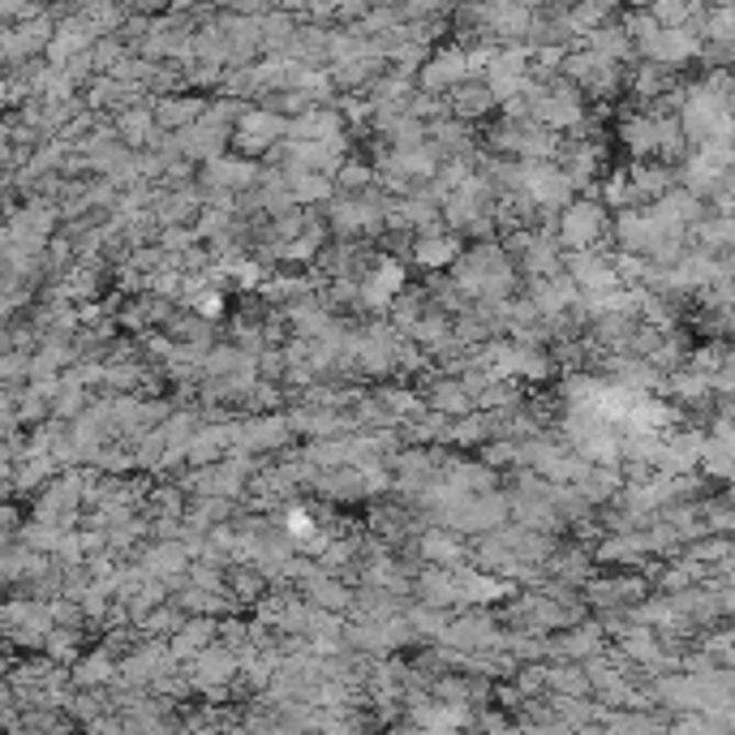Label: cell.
Segmentation results:
<instances>
[{"instance_id": "5b68a950", "label": "cell", "mask_w": 735, "mask_h": 735, "mask_svg": "<svg viewBox=\"0 0 735 735\" xmlns=\"http://www.w3.org/2000/svg\"><path fill=\"white\" fill-rule=\"evenodd\" d=\"M289 138V121L285 116H271V112H263V108H245L242 121L233 125V143H237V155L249 159V155H271V151L280 147Z\"/></svg>"}, {"instance_id": "3957f363", "label": "cell", "mask_w": 735, "mask_h": 735, "mask_svg": "<svg viewBox=\"0 0 735 735\" xmlns=\"http://www.w3.org/2000/svg\"><path fill=\"white\" fill-rule=\"evenodd\" d=\"M606 233V215H602V202H589V198H572L564 211H559V224H555V245L564 254H581V249H598V237Z\"/></svg>"}, {"instance_id": "e0dca14e", "label": "cell", "mask_w": 735, "mask_h": 735, "mask_svg": "<svg viewBox=\"0 0 735 735\" xmlns=\"http://www.w3.org/2000/svg\"><path fill=\"white\" fill-rule=\"evenodd\" d=\"M593 56H602V60H611V65H628L637 52H633V40L624 35V26H598L593 35H586V44Z\"/></svg>"}, {"instance_id": "7a4b0ae2", "label": "cell", "mask_w": 735, "mask_h": 735, "mask_svg": "<svg viewBox=\"0 0 735 735\" xmlns=\"http://www.w3.org/2000/svg\"><path fill=\"white\" fill-rule=\"evenodd\" d=\"M254 478H258V460H249V456H224L220 465L190 469L186 490H194V499H224V503H237L245 490H249Z\"/></svg>"}, {"instance_id": "6da1fadb", "label": "cell", "mask_w": 735, "mask_h": 735, "mask_svg": "<svg viewBox=\"0 0 735 735\" xmlns=\"http://www.w3.org/2000/svg\"><path fill=\"white\" fill-rule=\"evenodd\" d=\"M452 285L469 301H508V297L521 289V271L512 267V258L503 254V245L482 242L474 249H465L456 263H452Z\"/></svg>"}, {"instance_id": "30bf717a", "label": "cell", "mask_w": 735, "mask_h": 735, "mask_svg": "<svg viewBox=\"0 0 735 735\" xmlns=\"http://www.w3.org/2000/svg\"><path fill=\"white\" fill-rule=\"evenodd\" d=\"M190 564H194V555H190V546H186L181 538L151 542L147 555H143V572L155 577V581L177 577V572H190Z\"/></svg>"}, {"instance_id": "603a6c76", "label": "cell", "mask_w": 735, "mask_h": 735, "mask_svg": "<svg viewBox=\"0 0 735 735\" xmlns=\"http://www.w3.org/2000/svg\"><path fill=\"white\" fill-rule=\"evenodd\" d=\"M121 134H125V143H134V147H147L155 143V121H151V108H130L125 116H121Z\"/></svg>"}, {"instance_id": "2e32d148", "label": "cell", "mask_w": 735, "mask_h": 735, "mask_svg": "<svg viewBox=\"0 0 735 735\" xmlns=\"http://www.w3.org/2000/svg\"><path fill=\"white\" fill-rule=\"evenodd\" d=\"M593 555L606 559V564H645V559H649L645 530H620V534H611V538L602 542Z\"/></svg>"}, {"instance_id": "7c38bea8", "label": "cell", "mask_w": 735, "mask_h": 735, "mask_svg": "<svg viewBox=\"0 0 735 735\" xmlns=\"http://www.w3.org/2000/svg\"><path fill=\"white\" fill-rule=\"evenodd\" d=\"M155 215H159V224H168V229H186V224H194L198 215H202V190L190 186V190H172V194L159 198V207H155Z\"/></svg>"}, {"instance_id": "277c9868", "label": "cell", "mask_w": 735, "mask_h": 735, "mask_svg": "<svg viewBox=\"0 0 735 735\" xmlns=\"http://www.w3.org/2000/svg\"><path fill=\"white\" fill-rule=\"evenodd\" d=\"M258 172H263V164H254V159L220 155V159L202 164L198 190H202V198H242L258 186Z\"/></svg>"}, {"instance_id": "ba28073f", "label": "cell", "mask_w": 735, "mask_h": 735, "mask_svg": "<svg viewBox=\"0 0 735 735\" xmlns=\"http://www.w3.org/2000/svg\"><path fill=\"white\" fill-rule=\"evenodd\" d=\"M422 400H426V409H431V413H439V417H447V422L478 413V409H474V400H469V392H465L456 379H447V375H435V383H426V388H422Z\"/></svg>"}, {"instance_id": "8992f818", "label": "cell", "mask_w": 735, "mask_h": 735, "mask_svg": "<svg viewBox=\"0 0 735 735\" xmlns=\"http://www.w3.org/2000/svg\"><path fill=\"white\" fill-rule=\"evenodd\" d=\"M465 78H469V52H460V48L431 52V56L422 60V69H417V87H413V91L443 99L447 91H456Z\"/></svg>"}, {"instance_id": "d6986e66", "label": "cell", "mask_w": 735, "mask_h": 735, "mask_svg": "<svg viewBox=\"0 0 735 735\" xmlns=\"http://www.w3.org/2000/svg\"><path fill=\"white\" fill-rule=\"evenodd\" d=\"M413 254H417V263H426V267H452V263L460 258V242H456L452 233H443V229H431V237H417Z\"/></svg>"}, {"instance_id": "8fae6325", "label": "cell", "mask_w": 735, "mask_h": 735, "mask_svg": "<svg viewBox=\"0 0 735 735\" xmlns=\"http://www.w3.org/2000/svg\"><path fill=\"white\" fill-rule=\"evenodd\" d=\"M413 550H417V559H422L426 568H443V572H456V568L465 564L460 538H452V534H443V530H426Z\"/></svg>"}, {"instance_id": "484cf974", "label": "cell", "mask_w": 735, "mask_h": 735, "mask_svg": "<svg viewBox=\"0 0 735 735\" xmlns=\"http://www.w3.org/2000/svg\"><path fill=\"white\" fill-rule=\"evenodd\" d=\"M482 465H487L490 474H494V469H508V465H521V460H516V443H508V439L482 443Z\"/></svg>"}, {"instance_id": "44dd1931", "label": "cell", "mask_w": 735, "mask_h": 735, "mask_svg": "<svg viewBox=\"0 0 735 735\" xmlns=\"http://www.w3.org/2000/svg\"><path fill=\"white\" fill-rule=\"evenodd\" d=\"M211 641H215V624H211V620H186L181 633L172 637V649H177L181 658H198Z\"/></svg>"}, {"instance_id": "ffe728a7", "label": "cell", "mask_w": 735, "mask_h": 735, "mask_svg": "<svg viewBox=\"0 0 735 735\" xmlns=\"http://www.w3.org/2000/svg\"><path fill=\"white\" fill-rule=\"evenodd\" d=\"M645 589L637 581H593L589 586V602L593 606H633Z\"/></svg>"}, {"instance_id": "52a82bcc", "label": "cell", "mask_w": 735, "mask_h": 735, "mask_svg": "<svg viewBox=\"0 0 735 735\" xmlns=\"http://www.w3.org/2000/svg\"><path fill=\"white\" fill-rule=\"evenodd\" d=\"M443 103H447V116H452V121L469 125V121L487 116L490 108H494V96L487 91V82H482V78H465L456 91H447V96H443Z\"/></svg>"}, {"instance_id": "ac0fdd59", "label": "cell", "mask_w": 735, "mask_h": 735, "mask_svg": "<svg viewBox=\"0 0 735 735\" xmlns=\"http://www.w3.org/2000/svg\"><path fill=\"white\" fill-rule=\"evenodd\" d=\"M620 487H624V482H620V469H606V465H589L586 474H581V478H577V494H581V499H586L589 508H593V503H611V499H615V494H620Z\"/></svg>"}, {"instance_id": "5bb4252c", "label": "cell", "mask_w": 735, "mask_h": 735, "mask_svg": "<svg viewBox=\"0 0 735 735\" xmlns=\"http://www.w3.org/2000/svg\"><path fill=\"white\" fill-rule=\"evenodd\" d=\"M426 606H452V602H460V581H456V572H443V568H422V577H417V589H413Z\"/></svg>"}, {"instance_id": "4fadbf2b", "label": "cell", "mask_w": 735, "mask_h": 735, "mask_svg": "<svg viewBox=\"0 0 735 735\" xmlns=\"http://www.w3.org/2000/svg\"><path fill=\"white\" fill-rule=\"evenodd\" d=\"M305 602H310L314 611L336 615V611H348V606H353V589L341 586V581L327 577V572H314V577L305 581Z\"/></svg>"}, {"instance_id": "d4e9b609", "label": "cell", "mask_w": 735, "mask_h": 735, "mask_svg": "<svg viewBox=\"0 0 735 735\" xmlns=\"http://www.w3.org/2000/svg\"><path fill=\"white\" fill-rule=\"evenodd\" d=\"M598 641H602L598 628H577V633H564L550 649H555V654H568V658H581V654H598Z\"/></svg>"}, {"instance_id": "cb8c5ba5", "label": "cell", "mask_w": 735, "mask_h": 735, "mask_svg": "<svg viewBox=\"0 0 735 735\" xmlns=\"http://www.w3.org/2000/svg\"><path fill=\"white\" fill-rule=\"evenodd\" d=\"M413 512H404V508H383V512H375V534L383 542H404L413 534V521H409Z\"/></svg>"}, {"instance_id": "7402d4cb", "label": "cell", "mask_w": 735, "mask_h": 735, "mask_svg": "<svg viewBox=\"0 0 735 735\" xmlns=\"http://www.w3.org/2000/svg\"><path fill=\"white\" fill-rule=\"evenodd\" d=\"M332 186H336V194H366V190H375V168L357 164V159H344L341 172L332 177Z\"/></svg>"}, {"instance_id": "9a60e30c", "label": "cell", "mask_w": 735, "mask_h": 735, "mask_svg": "<svg viewBox=\"0 0 735 735\" xmlns=\"http://www.w3.org/2000/svg\"><path fill=\"white\" fill-rule=\"evenodd\" d=\"M233 671H237V654H233L229 645H207V649L194 658V680L202 688L224 684Z\"/></svg>"}, {"instance_id": "9c48e42d", "label": "cell", "mask_w": 735, "mask_h": 735, "mask_svg": "<svg viewBox=\"0 0 735 735\" xmlns=\"http://www.w3.org/2000/svg\"><path fill=\"white\" fill-rule=\"evenodd\" d=\"M202 108H207V99L198 96H164L151 108V121H155L159 134H181L202 116Z\"/></svg>"}]
</instances>
